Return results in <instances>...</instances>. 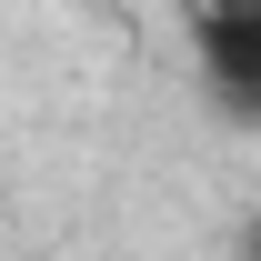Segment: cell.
Masks as SVG:
<instances>
[{"mask_svg":"<svg viewBox=\"0 0 261 261\" xmlns=\"http://www.w3.org/2000/svg\"><path fill=\"white\" fill-rule=\"evenodd\" d=\"M181 20H191L201 81H211L241 121H261V0H181Z\"/></svg>","mask_w":261,"mask_h":261,"instance_id":"1","label":"cell"},{"mask_svg":"<svg viewBox=\"0 0 261 261\" xmlns=\"http://www.w3.org/2000/svg\"><path fill=\"white\" fill-rule=\"evenodd\" d=\"M241 251H251V261H261V221H251V231H241Z\"/></svg>","mask_w":261,"mask_h":261,"instance_id":"2","label":"cell"}]
</instances>
